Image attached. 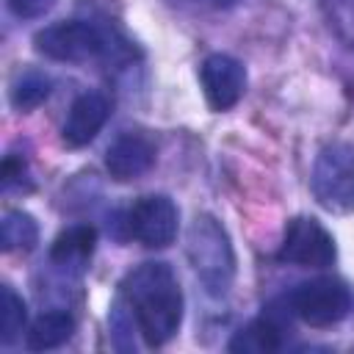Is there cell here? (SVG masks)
Listing matches in <instances>:
<instances>
[{"label": "cell", "instance_id": "9c48e42d", "mask_svg": "<svg viewBox=\"0 0 354 354\" xmlns=\"http://www.w3.org/2000/svg\"><path fill=\"white\" fill-rule=\"evenodd\" d=\"M158 147L144 133H122L108 149H105V169L116 183H130L141 174H147L155 163Z\"/></svg>", "mask_w": 354, "mask_h": 354}, {"label": "cell", "instance_id": "277c9868", "mask_svg": "<svg viewBox=\"0 0 354 354\" xmlns=\"http://www.w3.org/2000/svg\"><path fill=\"white\" fill-rule=\"evenodd\" d=\"M288 307L299 321L321 329L340 324L354 310V290L337 277H315L290 290Z\"/></svg>", "mask_w": 354, "mask_h": 354}, {"label": "cell", "instance_id": "4fadbf2b", "mask_svg": "<svg viewBox=\"0 0 354 354\" xmlns=\"http://www.w3.org/2000/svg\"><path fill=\"white\" fill-rule=\"evenodd\" d=\"M75 332V318L66 310H50L41 313L25 332V346L30 351H50L64 346Z\"/></svg>", "mask_w": 354, "mask_h": 354}, {"label": "cell", "instance_id": "5b68a950", "mask_svg": "<svg viewBox=\"0 0 354 354\" xmlns=\"http://www.w3.org/2000/svg\"><path fill=\"white\" fill-rule=\"evenodd\" d=\"M313 194L329 213H354V144H326L313 166Z\"/></svg>", "mask_w": 354, "mask_h": 354}, {"label": "cell", "instance_id": "e0dca14e", "mask_svg": "<svg viewBox=\"0 0 354 354\" xmlns=\"http://www.w3.org/2000/svg\"><path fill=\"white\" fill-rule=\"evenodd\" d=\"M6 6L19 19H39L55 6V0H6Z\"/></svg>", "mask_w": 354, "mask_h": 354}, {"label": "cell", "instance_id": "5bb4252c", "mask_svg": "<svg viewBox=\"0 0 354 354\" xmlns=\"http://www.w3.org/2000/svg\"><path fill=\"white\" fill-rule=\"evenodd\" d=\"M39 241V224L25 210H6L0 218V246L3 252H30Z\"/></svg>", "mask_w": 354, "mask_h": 354}, {"label": "cell", "instance_id": "8992f818", "mask_svg": "<svg viewBox=\"0 0 354 354\" xmlns=\"http://www.w3.org/2000/svg\"><path fill=\"white\" fill-rule=\"evenodd\" d=\"M282 263L301 268H326L337 257L332 232L313 216H296L285 227V241L277 254Z\"/></svg>", "mask_w": 354, "mask_h": 354}, {"label": "cell", "instance_id": "2e32d148", "mask_svg": "<svg viewBox=\"0 0 354 354\" xmlns=\"http://www.w3.org/2000/svg\"><path fill=\"white\" fill-rule=\"evenodd\" d=\"M25 318H28V310L22 296L11 285H3L0 288V343L3 346H11L25 332Z\"/></svg>", "mask_w": 354, "mask_h": 354}, {"label": "cell", "instance_id": "7c38bea8", "mask_svg": "<svg viewBox=\"0 0 354 354\" xmlns=\"http://www.w3.org/2000/svg\"><path fill=\"white\" fill-rule=\"evenodd\" d=\"M97 246V230L91 224H75L64 230L50 249V260L66 271H80Z\"/></svg>", "mask_w": 354, "mask_h": 354}, {"label": "cell", "instance_id": "30bf717a", "mask_svg": "<svg viewBox=\"0 0 354 354\" xmlns=\"http://www.w3.org/2000/svg\"><path fill=\"white\" fill-rule=\"evenodd\" d=\"M111 116V102L100 94V91H86L80 94L72 105L69 113L64 119L61 127V138L66 147H86L97 138V133L105 127Z\"/></svg>", "mask_w": 354, "mask_h": 354}, {"label": "cell", "instance_id": "52a82bcc", "mask_svg": "<svg viewBox=\"0 0 354 354\" xmlns=\"http://www.w3.org/2000/svg\"><path fill=\"white\" fill-rule=\"evenodd\" d=\"M127 230L147 249H166L177 238V205L166 194H147L130 207Z\"/></svg>", "mask_w": 354, "mask_h": 354}, {"label": "cell", "instance_id": "8fae6325", "mask_svg": "<svg viewBox=\"0 0 354 354\" xmlns=\"http://www.w3.org/2000/svg\"><path fill=\"white\" fill-rule=\"evenodd\" d=\"M285 324L274 315V313H263L260 318L249 321L246 326H241L235 332V337L230 340V351L235 354H271L282 348L285 340Z\"/></svg>", "mask_w": 354, "mask_h": 354}, {"label": "cell", "instance_id": "7a4b0ae2", "mask_svg": "<svg viewBox=\"0 0 354 354\" xmlns=\"http://www.w3.org/2000/svg\"><path fill=\"white\" fill-rule=\"evenodd\" d=\"M36 53L64 64L86 61H130L133 47L113 28L91 19H64L41 28L33 36Z\"/></svg>", "mask_w": 354, "mask_h": 354}, {"label": "cell", "instance_id": "ba28073f", "mask_svg": "<svg viewBox=\"0 0 354 354\" xmlns=\"http://www.w3.org/2000/svg\"><path fill=\"white\" fill-rule=\"evenodd\" d=\"M199 83L205 100L213 111H230L246 91V69L238 58L227 53H213L199 66Z\"/></svg>", "mask_w": 354, "mask_h": 354}, {"label": "cell", "instance_id": "3957f363", "mask_svg": "<svg viewBox=\"0 0 354 354\" xmlns=\"http://www.w3.org/2000/svg\"><path fill=\"white\" fill-rule=\"evenodd\" d=\"M185 254L202 288L213 299L227 296L235 279V249L230 232L216 216L210 213L194 216L185 232Z\"/></svg>", "mask_w": 354, "mask_h": 354}, {"label": "cell", "instance_id": "9a60e30c", "mask_svg": "<svg viewBox=\"0 0 354 354\" xmlns=\"http://www.w3.org/2000/svg\"><path fill=\"white\" fill-rule=\"evenodd\" d=\"M53 91V80L39 69H25L11 80L8 100L17 111H33L39 108Z\"/></svg>", "mask_w": 354, "mask_h": 354}, {"label": "cell", "instance_id": "ac0fdd59", "mask_svg": "<svg viewBox=\"0 0 354 354\" xmlns=\"http://www.w3.org/2000/svg\"><path fill=\"white\" fill-rule=\"evenodd\" d=\"M185 6H196V8H213V11H221V8H232L238 0H180Z\"/></svg>", "mask_w": 354, "mask_h": 354}, {"label": "cell", "instance_id": "6da1fadb", "mask_svg": "<svg viewBox=\"0 0 354 354\" xmlns=\"http://www.w3.org/2000/svg\"><path fill=\"white\" fill-rule=\"evenodd\" d=\"M119 299L147 346H163L177 335L183 324V290L169 263L149 260L136 266L124 277Z\"/></svg>", "mask_w": 354, "mask_h": 354}]
</instances>
